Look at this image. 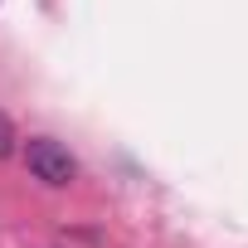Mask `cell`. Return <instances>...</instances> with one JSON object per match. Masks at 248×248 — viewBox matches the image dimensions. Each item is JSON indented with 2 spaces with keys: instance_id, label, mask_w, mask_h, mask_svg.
<instances>
[{
  "instance_id": "obj_1",
  "label": "cell",
  "mask_w": 248,
  "mask_h": 248,
  "mask_svg": "<svg viewBox=\"0 0 248 248\" xmlns=\"http://www.w3.org/2000/svg\"><path fill=\"white\" fill-rule=\"evenodd\" d=\"M25 166H30L34 180H44V185H54V190H63V185L78 180L73 151H68L63 141H54V137H34V141L25 146Z\"/></svg>"
},
{
  "instance_id": "obj_2",
  "label": "cell",
  "mask_w": 248,
  "mask_h": 248,
  "mask_svg": "<svg viewBox=\"0 0 248 248\" xmlns=\"http://www.w3.org/2000/svg\"><path fill=\"white\" fill-rule=\"evenodd\" d=\"M10 151H15V122H10L5 112H0V161H5Z\"/></svg>"
}]
</instances>
